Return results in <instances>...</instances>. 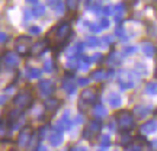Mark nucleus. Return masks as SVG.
<instances>
[{
  "label": "nucleus",
  "mask_w": 157,
  "mask_h": 151,
  "mask_svg": "<svg viewBox=\"0 0 157 151\" xmlns=\"http://www.w3.org/2000/svg\"><path fill=\"white\" fill-rule=\"evenodd\" d=\"M28 3H36V0H26Z\"/></svg>",
  "instance_id": "aec40b11"
},
{
  "label": "nucleus",
  "mask_w": 157,
  "mask_h": 151,
  "mask_svg": "<svg viewBox=\"0 0 157 151\" xmlns=\"http://www.w3.org/2000/svg\"><path fill=\"white\" fill-rule=\"evenodd\" d=\"M6 39H7V36H6V34H0V42H5Z\"/></svg>",
  "instance_id": "6ab92c4d"
},
{
  "label": "nucleus",
  "mask_w": 157,
  "mask_h": 151,
  "mask_svg": "<svg viewBox=\"0 0 157 151\" xmlns=\"http://www.w3.org/2000/svg\"><path fill=\"white\" fill-rule=\"evenodd\" d=\"M44 10H45L44 6H38V7L34 10V15L35 16H42V15H44Z\"/></svg>",
  "instance_id": "9b49d317"
},
{
  "label": "nucleus",
  "mask_w": 157,
  "mask_h": 151,
  "mask_svg": "<svg viewBox=\"0 0 157 151\" xmlns=\"http://www.w3.org/2000/svg\"><path fill=\"white\" fill-rule=\"evenodd\" d=\"M50 141L52 142V144H54V145H57V144H60V141H61V135L58 134V132H52Z\"/></svg>",
  "instance_id": "1a4fd4ad"
},
{
  "label": "nucleus",
  "mask_w": 157,
  "mask_h": 151,
  "mask_svg": "<svg viewBox=\"0 0 157 151\" xmlns=\"http://www.w3.org/2000/svg\"><path fill=\"white\" fill-rule=\"evenodd\" d=\"M31 42V38L29 36H19L16 41V51L19 54H26L28 52V45Z\"/></svg>",
  "instance_id": "f03ea898"
},
{
  "label": "nucleus",
  "mask_w": 157,
  "mask_h": 151,
  "mask_svg": "<svg viewBox=\"0 0 157 151\" xmlns=\"http://www.w3.org/2000/svg\"><path fill=\"white\" fill-rule=\"evenodd\" d=\"M39 89L42 90V93H44V95H50L51 92H52V89H54V86H52L51 81L45 80V81H42V83L39 84Z\"/></svg>",
  "instance_id": "20e7f679"
},
{
  "label": "nucleus",
  "mask_w": 157,
  "mask_h": 151,
  "mask_svg": "<svg viewBox=\"0 0 157 151\" xmlns=\"http://www.w3.org/2000/svg\"><path fill=\"white\" fill-rule=\"evenodd\" d=\"M58 103H60V102L58 100H56V99H52V100H48L47 102V109H48V111H56L57 108H58Z\"/></svg>",
  "instance_id": "423d86ee"
},
{
  "label": "nucleus",
  "mask_w": 157,
  "mask_h": 151,
  "mask_svg": "<svg viewBox=\"0 0 157 151\" xmlns=\"http://www.w3.org/2000/svg\"><path fill=\"white\" fill-rule=\"evenodd\" d=\"M144 51H146V54H147V55H151V54H153V48H151V45H150V44H147L146 47H144Z\"/></svg>",
  "instance_id": "4468645a"
},
{
  "label": "nucleus",
  "mask_w": 157,
  "mask_h": 151,
  "mask_svg": "<svg viewBox=\"0 0 157 151\" xmlns=\"http://www.w3.org/2000/svg\"><path fill=\"white\" fill-rule=\"evenodd\" d=\"M96 113H99V115H105V109L102 106H98L96 108Z\"/></svg>",
  "instance_id": "dca6fc26"
},
{
  "label": "nucleus",
  "mask_w": 157,
  "mask_h": 151,
  "mask_svg": "<svg viewBox=\"0 0 157 151\" xmlns=\"http://www.w3.org/2000/svg\"><path fill=\"white\" fill-rule=\"evenodd\" d=\"M5 61H6V64H9V66H15L17 60H16V57H15V54H12V52H9V54H6Z\"/></svg>",
  "instance_id": "39448f33"
},
{
  "label": "nucleus",
  "mask_w": 157,
  "mask_h": 151,
  "mask_svg": "<svg viewBox=\"0 0 157 151\" xmlns=\"http://www.w3.org/2000/svg\"><path fill=\"white\" fill-rule=\"evenodd\" d=\"M29 77H32V78H35V77H39V70H35V68H31V70H29Z\"/></svg>",
  "instance_id": "ddd939ff"
},
{
  "label": "nucleus",
  "mask_w": 157,
  "mask_h": 151,
  "mask_svg": "<svg viewBox=\"0 0 157 151\" xmlns=\"http://www.w3.org/2000/svg\"><path fill=\"white\" fill-rule=\"evenodd\" d=\"M42 47H44V42H41V44H36L35 45V48L32 50V54H38L42 51Z\"/></svg>",
  "instance_id": "f8f14e48"
},
{
  "label": "nucleus",
  "mask_w": 157,
  "mask_h": 151,
  "mask_svg": "<svg viewBox=\"0 0 157 151\" xmlns=\"http://www.w3.org/2000/svg\"><path fill=\"white\" fill-rule=\"evenodd\" d=\"M156 76H157V71H156Z\"/></svg>",
  "instance_id": "4be33fe9"
},
{
  "label": "nucleus",
  "mask_w": 157,
  "mask_h": 151,
  "mask_svg": "<svg viewBox=\"0 0 157 151\" xmlns=\"http://www.w3.org/2000/svg\"><path fill=\"white\" fill-rule=\"evenodd\" d=\"M52 67H54V66H52V62L51 61L45 62V68H47V71H52Z\"/></svg>",
  "instance_id": "2eb2a0df"
},
{
  "label": "nucleus",
  "mask_w": 157,
  "mask_h": 151,
  "mask_svg": "<svg viewBox=\"0 0 157 151\" xmlns=\"http://www.w3.org/2000/svg\"><path fill=\"white\" fill-rule=\"evenodd\" d=\"M148 90H150V92H157V84H151V86L148 87Z\"/></svg>",
  "instance_id": "f3484780"
},
{
  "label": "nucleus",
  "mask_w": 157,
  "mask_h": 151,
  "mask_svg": "<svg viewBox=\"0 0 157 151\" xmlns=\"http://www.w3.org/2000/svg\"><path fill=\"white\" fill-rule=\"evenodd\" d=\"M29 31H31L32 34H38V32H41V29H39V28H31Z\"/></svg>",
  "instance_id": "a211bd4d"
},
{
  "label": "nucleus",
  "mask_w": 157,
  "mask_h": 151,
  "mask_svg": "<svg viewBox=\"0 0 157 151\" xmlns=\"http://www.w3.org/2000/svg\"><path fill=\"white\" fill-rule=\"evenodd\" d=\"M68 35H70V25L68 23H63V25H60L57 28V38L60 39V41L67 38Z\"/></svg>",
  "instance_id": "7ed1b4c3"
},
{
  "label": "nucleus",
  "mask_w": 157,
  "mask_h": 151,
  "mask_svg": "<svg viewBox=\"0 0 157 151\" xmlns=\"http://www.w3.org/2000/svg\"><path fill=\"white\" fill-rule=\"evenodd\" d=\"M77 5H78V0H67V7L70 10H76Z\"/></svg>",
  "instance_id": "9d476101"
},
{
  "label": "nucleus",
  "mask_w": 157,
  "mask_h": 151,
  "mask_svg": "<svg viewBox=\"0 0 157 151\" xmlns=\"http://www.w3.org/2000/svg\"><path fill=\"white\" fill-rule=\"evenodd\" d=\"M2 100H3V99H2V97H0V102H2Z\"/></svg>",
  "instance_id": "412c9836"
},
{
  "label": "nucleus",
  "mask_w": 157,
  "mask_h": 151,
  "mask_svg": "<svg viewBox=\"0 0 157 151\" xmlns=\"http://www.w3.org/2000/svg\"><path fill=\"white\" fill-rule=\"evenodd\" d=\"M31 100H32L31 95L23 92V93H19V95L16 96V99H15V105H16V108H19V109H25V108L29 106Z\"/></svg>",
  "instance_id": "f257e3e1"
},
{
  "label": "nucleus",
  "mask_w": 157,
  "mask_h": 151,
  "mask_svg": "<svg viewBox=\"0 0 157 151\" xmlns=\"http://www.w3.org/2000/svg\"><path fill=\"white\" fill-rule=\"evenodd\" d=\"M29 138V132L28 131H23V132H21V135H19V144L21 145H25L26 144V141H28Z\"/></svg>",
  "instance_id": "0eeeda50"
},
{
  "label": "nucleus",
  "mask_w": 157,
  "mask_h": 151,
  "mask_svg": "<svg viewBox=\"0 0 157 151\" xmlns=\"http://www.w3.org/2000/svg\"><path fill=\"white\" fill-rule=\"evenodd\" d=\"M93 97H95V92H93V90L83 92V95H82V99H83V100H93Z\"/></svg>",
  "instance_id": "6e6552de"
}]
</instances>
